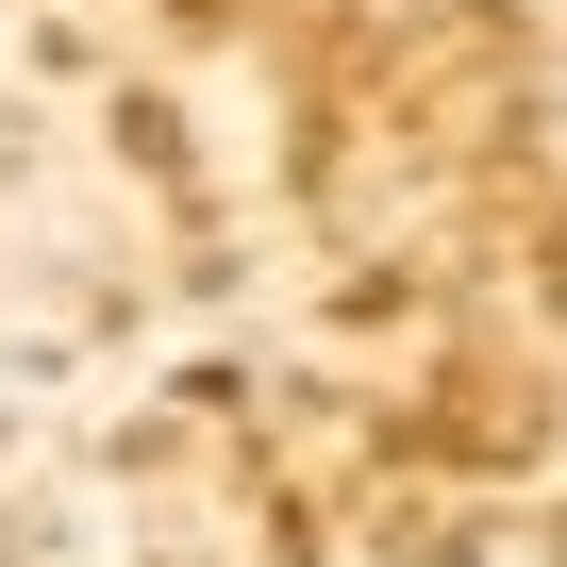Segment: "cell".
Here are the masks:
<instances>
[]
</instances>
